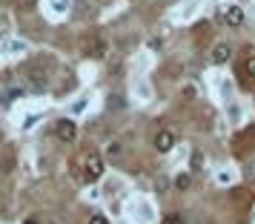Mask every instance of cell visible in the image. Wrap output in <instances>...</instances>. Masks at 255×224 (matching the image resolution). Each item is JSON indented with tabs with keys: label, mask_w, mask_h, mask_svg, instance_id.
Returning <instances> with one entry per match:
<instances>
[{
	"label": "cell",
	"mask_w": 255,
	"mask_h": 224,
	"mask_svg": "<svg viewBox=\"0 0 255 224\" xmlns=\"http://www.w3.org/2000/svg\"><path fill=\"white\" fill-rule=\"evenodd\" d=\"M230 55H232L230 43H218V46L212 49V63H227V60H230Z\"/></svg>",
	"instance_id": "obj_6"
},
{
	"label": "cell",
	"mask_w": 255,
	"mask_h": 224,
	"mask_svg": "<svg viewBox=\"0 0 255 224\" xmlns=\"http://www.w3.org/2000/svg\"><path fill=\"white\" fill-rule=\"evenodd\" d=\"M23 224H37V222H35V219H26V222H23Z\"/></svg>",
	"instance_id": "obj_12"
},
{
	"label": "cell",
	"mask_w": 255,
	"mask_h": 224,
	"mask_svg": "<svg viewBox=\"0 0 255 224\" xmlns=\"http://www.w3.org/2000/svg\"><path fill=\"white\" fill-rule=\"evenodd\" d=\"M163 224H184V222H181L178 213H169V216H163Z\"/></svg>",
	"instance_id": "obj_9"
},
{
	"label": "cell",
	"mask_w": 255,
	"mask_h": 224,
	"mask_svg": "<svg viewBox=\"0 0 255 224\" xmlns=\"http://www.w3.org/2000/svg\"><path fill=\"white\" fill-rule=\"evenodd\" d=\"M55 135H58L63 144H72L75 138H78V124L72 118H60L58 124H55Z\"/></svg>",
	"instance_id": "obj_1"
},
{
	"label": "cell",
	"mask_w": 255,
	"mask_h": 224,
	"mask_svg": "<svg viewBox=\"0 0 255 224\" xmlns=\"http://www.w3.org/2000/svg\"><path fill=\"white\" fill-rule=\"evenodd\" d=\"M101 176H104V161H101V155L89 153V158H86V178L89 181H98Z\"/></svg>",
	"instance_id": "obj_2"
},
{
	"label": "cell",
	"mask_w": 255,
	"mask_h": 224,
	"mask_svg": "<svg viewBox=\"0 0 255 224\" xmlns=\"http://www.w3.org/2000/svg\"><path fill=\"white\" fill-rule=\"evenodd\" d=\"M106 52H109V46H106V40H101V37H95V40H89V43H86V55H89V58H95V60L106 58Z\"/></svg>",
	"instance_id": "obj_4"
},
{
	"label": "cell",
	"mask_w": 255,
	"mask_h": 224,
	"mask_svg": "<svg viewBox=\"0 0 255 224\" xmlns=\"http://www.w3.org/2000/svg\"><path fill=\"white\" fill-rule=\"evenodd\" d=\"M106 153H109V155H118V153H121V144H115V141H112L109 147H106Z\"/></svg>",
	"instance_id": "obj_11"
},
{
	"label": "cell",
	"mask_w": 255,
	"mask_h": 224,
	"mask_svg": "<svg viewBox=\"0 0 255 224\" xmlns=\"http://www.w3.org/2000/svg\"><path fill=\"white\" fill-rule=\"evenodd\" d=\"M244 72L255 81V49H247V63H244Z\"/></svg>",
	"instance_id": "obj_7"
},
{
	"label": "cell",
	"mask_w": 255,
	"mask_h": 224,
	"mask_svg": "<svg viewBox=\"0 0 255 224\" xmlns=\"http://www.w3.org/2000/svg\"><path fill=\"white\" fill-rule=\"evenodd\" d=\"M189 184H192V178L186 176V173H184V176H178V178H175V187H178V190H186Z\"/></svg>",
	"instance_id": "obj_8"
},
{
	"label": "cell",
	"mask_w": 255,
	"mask_h": 224,
	"mask_svg": "<svg viewBox=\"0 0 255 224\" xmlns=\"http://www.w3.org/2000/svg\"><path fill=\"white\" fill-rule=\"evenodd\" d=\"M89 224H109V222H106L104 213H95V216H89Z\"/></svg>",
	"instance_id": "obj_10"
},
{
	"label": "cell",
	"mask_w": 255,
	"mask_h": 224,
	"mask_svg": "<svg viewBox=\"0 0 255 224\" xmlns=\"http://www.w3.org/2000/svg\"><path fill=\"white\" fill-rule=\"evenodd\" d=\"M224 20H227V26H232V29L241 26L244 23V9L241 6H227V9H224Z\"/></svg>",
	"instance_id": "obj_5"
},
{
	"label": "cell",
	"mask_w": 255,
	"mask_h": 224,
	"mask_svg": "<svg viewBox=\"0 0 255 224\" xmlns=\"http://www.w3.org/2000/svg\"><path fill=\"white\" fill-rule=\"evenodd\" d=\"M172 147H175V135L169 130H158L155 132V150H158V153H169Z\"/></svg>",
	"instance_id": "obj_3"
}]
</instances>
